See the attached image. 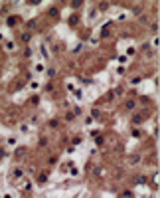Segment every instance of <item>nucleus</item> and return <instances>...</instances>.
I'll use <instances>...</instances> for the list:
<instances>
[{
    "label": "nucleus",
    "mask_w": 160,
    "mask_h": 198,
    "mask_svg": "<svg viewBox=\"0 0 160 198\" xmlns=\"http://www.w3.org/2000/svg\"><path fill=\"white\" fill-rule=\"evenodd\" d=\"M4 157H6V151H4V149H0V159H4Z\"/></svg>",
    "instance_id": "8"
},
{
    "label": "nucleus",
    "mask_w": 160,
    "mask_h": 198,
    "mask_svg": "<svg viewBox=\"0 0 160 198\" xmlns=\"http://www.w3.org/2000/svg\"><path fill=\"white\" fill-rule=\"evenodd\" d=\"M134 182H136V184H142V182H146V178H144V176H136V178H134Z\"/></svg>",
    "instance_id": "3"
},
{
    "label": "nucleus",
    "mask_w": 160,
    "mask_h": 198,
    "mask_svg": "<svg viewBox=\"0 0 160 198\" xmlns=\"http://www.w3.org/2000/svg\"><path fill=\"white\" fill-rule=\"evenodd\" d=\"M123 198H133V192H130V190H125L123 192Z\"/></svg>",
    "instance_id": "6"
},
{
    "label": "nucleus",
    "mask_w": 160,
    "mask_h": 198,
    "mask_svg": "<svg viewBox=\"0 0 160 198\" xmlns=\"http://www.w3.org/2000/svg\"><path fill=\"white\" fill-rule=\"evenodd\" d=\"M12 176H14V178H20V176H22V168H14Z\"/></svg>",
    "instance_id": "2"
},
{
    "label": "nucleus",
    "mask_w": 160,
    "mask_h": 198,
    "mask_svg": "<svg viewBox=\"0 0 160 198\" xmlns=\"http://www.w3.org/2000/svg\"><path fill=\"white\" fill-rule=\"evenodd\" d=\"M45 180H48V172H42L40 174V182H45Z\"/></svg>",
    "instance_id": "4"
},
{
    "label": "nucleus",
    "mask_w": 160,
    "mask_h": 198,
    "mask_svg": "<svg viewBox=\"0 0 160 198\" xmlns=\"http://www.w3.org/2000/svg\"><path fill=\"white\" fill-rule=\"evenodd\" d=\"M24 153H26V149H18V151H16V157H24Z\"/></svg>",
    "instance_id": "5"
},
{
    "label": "nucleus",
    "mask_w": 160,
    "mask_h": 198,
    "mask_svg": "<svg viewBox=\"0 0 160 198\" xmlns=\"http://www.w3.org/2000/svg\"><path fill=\"white\" fill-rule=\"evenodd\" d=\"M134 107H136V103H134L133 99H129V101H127V109H129V111H133Z\"/></svg>",
    "instance_id": "1"
},
{
    "label": "nucleus",
    "mask_w": 160,
    "mask_h": 198,
    "mask_svg": "<svg viewBox=\"0 0 160 198\" xmlns=\"http://www.w3.org/2000/svg\"><path fill=\"white\" fill-rule=\"evenodd\" d=\"M30 188H32L30 182H24V184H22V190H30Z\"/></svg>",
    "instance_id": "7"
}]
</instances>
